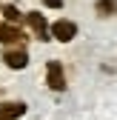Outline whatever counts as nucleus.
<instances>
[{
  "mask_svg": "<svg viewBox=\"0 0 117 120\" xmlns=\"http://www.w3.org/2000/svg\"><path fill=\"white\" fill-rule=\"evenodd\" d=\"M46 83L54 89V92H63L66 89V74H63V66L57 63V60H51V63L46 66Z\"/></svg>",
  "mask_w": 117,
  "mask_h": 120,
  "instance_id": "1",
  "label": "nucleus"
},
{
  "mask_svg": "<svg viewBox=\"0 0 117 120\" xmlns=\"http://www.w3.org/2000/svg\"><path fill=\"white\" fill-rule=\"evenodd\" d=\"M51 34L60 40V43H69V40L77 37V26L71 23V20H57V23L51 26Z\"/></svg>",
  "mask_w": 117,
  "mask_h": 120,
  "instance_id": "2",
  "label": "nucleus"
},
{
  "mask_svg": "<svg viewBox=\"0 0 117 120\" xmlns=\"http://www.w3.org/2000/svg\"><path fill=\"white\" fill-rule=\"evenodd\" d=\"M3 60H6L9 69H26V63H29V57H26L23 49H6L3 52Z\"/></svg>",
  "mask_w": 117,
  "mask_h": 120,
  "instance_id": "3",
  "label": "nucleus"
},
{
  "mask_svg": "<svg viewBox=\"0 0 117 120\" xmlns=\"http://www.w3.org/2000/svg\"><path fill=\"white\" fill-rule=\"evenodd\" d=\"M20 40H23V32L14 23H0V43L11 46V43H20Z\"/></svg>",
  "mask_w": 117,
  "mask_h": 120,
  "instance_id": "4",
  "label": "nucleus"
},
{
  "mask_svg": "<svg viewBox=\"0 0 117 120\" xmlns=\"http://www.w3.org/2000/svg\"><path fill=\"white\" fill-rule=\"evenodd\" d=\"M26 112V103L20 100H11V103H0V120H14Z\"/></svg>",
  "mask_w": 117,
  "mask_h": 120,
  "instance_id": "5",
  "label": "nucleus"
},
{
  "mask_svg": "<svg viewBox=\"0 0 117 120\" xmlns=\"http://www.w3.org/2000/svg\"><path fill=\"white\" fill-rule=\"evenodd\" d=\"M29 26L34 29L37 40H49V32H46V20H43L40 11H29Z\"/></svg>",
  "mask_w": 117,
  "mask_h": 120,
  "instance_id": "6",
  "label": "nucleus"
},
{
  "mask_svg": "<svg viewBox=\"0 0 117 120\" xmlns=\"http://www.w3.org/2000/svg\"><path fill=\"white\" fill-rule=\"evenodd\" d=\"M94 9H97V14H100V17H111V14L117 11V3H114V0H97V3H94Z\"/></svg>",
  "mask_w": 117,
  "mask_h": 120,
  "instance_id": "7",
  "label": "nucleus"
},
{
  "mask_svg": "<svg viewBox=\"0 0 117 120\" xmlns=\"http://www.w3.org/2000/svg\"><path fill=\"white\" fill-rule=\"evenodd\" d=\"M3 14H6V20H9V23H17V20H20V11L14 9V6H6Z\"/></svg>",
  "mask_w": 117,
  "mask_h": 120,
  "instance_id": "8",
  "label": "nucleus"
},
{
  "mask_svg": "<svg viewBox=\"0 0 117 120\" xmlns=\"http://www.w3.org/2000/svg\"><path fill=\"white\" fill-rule=\"evenodd\" d=\"M43 3L51 6V9H60V6H63V0H43Z\"/></svg>",
  "mask_w": 117,
  "mask_h": 120,
  "instance_id": "9",
  "label": "nucleus"
}]
</instances>
